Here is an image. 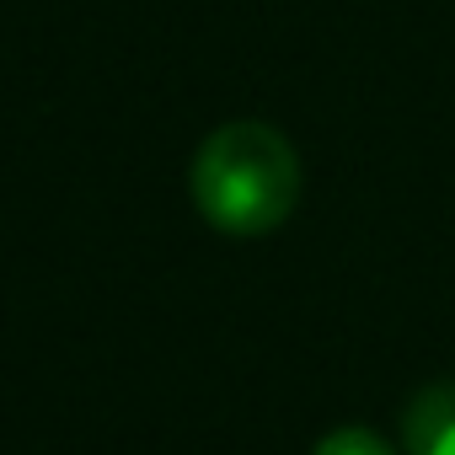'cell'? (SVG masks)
Segmentation results:
<instances>
[{
    "label": "cell",
    "instance_id": "cell-1",
    "mask_svg": "<svg viewBox=\"0 0 455 455\" xmlns=\"http://www.w3.org/2000/svg\"><path fill=\"white\" fill-rule=\"evenodd\" d=\"M198 214L225 236H268L300 204V156L295 145L258 118L220 124L188 172Z\"/></svg>",
    "mask_w": 455,
    "mask_h": 455
},
{
    "label": "cell",
    "instance_id": "cell-2",
    "mask_svg": "<svg viewBox=\"0 0 455 455\" xmlns=\"http://www.w3.org/2000/svg\"><path fill=\"white\" fill-rule=\"evenodd\" d=\"M402 450L407 455H455V380L423 386L402 412Z\"/></svg>",
    "mask_w": 455,
    "mask_h": 455
},
{
    "label": "cell",
    "instance_id": "cell-3",
    "mask_svg": "<svg viewBox=\"0 0 455 455\" xmlns=\"http://www.w3.org/2000/svg\"><path fill=\"white\" fill-rule=\"evenodd\" d=\"M311 455H396L375 428H364V423H348V428H332V434H322L316 439V450Z\"/></svg>",
    "mask_w": 455,
    "mask_h": 455
}]
</instances>
